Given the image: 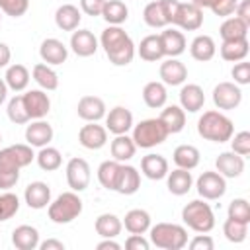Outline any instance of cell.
Returning a JSON list of instances; mask_svg holds the SVG:
<instances>
[{
    "instance_id": "60",
    "label": "cell",
    "mask_w": 250,
    "mask_h": 250,
    "mask_svg": "<svg viewBox=\"0 0 250 250\" xmlns=\"http://www.w3.org/2000/svg\"><path fill=\"white\" fill-rule=\"evenodd\" d=\"M6 96H8V86H6L4 78H0V105L6 102Z\"/></svg>"
},
{
    "instance_id": "58",
    "label": "cell",
    "mask_w": 250,
    "mask_h": 250,
    "mask_svg": "<svg viewBox=\"0 0 250 250\" xmlns=\"http://www.w3.org/2000/svg\"><path fill=\"white\" fill-rule=\"evenodd\" d=\"M10 59H12V51H10V47H8L6 43H2V41H0V68L8 66Z\"/></svg>"
},
{
    "instance_id": "29",
    "label": "cell",
    "mask_w": 250,
    "mask_h": 250,
    "mask_svg": "<svg viewBox=\"0 0 250 250\" xmlns=\"http://www.w3.org/2000/svg\"><path fill=\"white\" fill-rule=\"evenodd\" d=\"M191 184H193V178H191L189 170L176 168L172 172L168 170V174H166V186L172 195H186L191 189Z\"/></svg>"
},
{
    "instance_id": "35",
    "label": "cell",
    "mask_w": 250,
    "mask_h": 250,
    "mask_svg": "<svg viewBox=\"0 0 250 250\" xmlns=\"http://www.w3.org/2000/svg\"><path fill=\"white\" fill-rule=\"evenodd\" d=\"M127 232L131 234H145L150 229V215L145 209H131L125 213V219L121 221Z\"/></svg>"
},
{
    "instance_id": "5",
    "label": "cell",
    "mask_w": 250,
    "mask_h": 250,
    "mask_svg": "<svg viewBox=\"0 0 250 250\" xmlns=\"http://www.w3.org/2000/svg\"><path fill=\"white\" fill-rule=\"evenodd\" d=\"M82 199L78 195V191H64L61 193L55 201H51L47 205V213L49 219L57 225H68L72 223L80 213H82Z\"/></svg>"
},
{
    "instance_id": "19",
    "label": "cell",
    "mask_w": 250,
    "mask_h": 250,
    "mask_svg": "<svg viewBox=\"0 0 250 250\" xmlns=\"http://www.w3.org/2000/svg\"><path fill=\"white\" fill-rule=\"evenodd\" d=\"M215 168L223 178H238L244 172V156L227 150L215 158Z\"/></svg>"
},
{
    "instance_id": "33",
    "label": "cell",
    "mask_w": 250,
    "mask_h": 250,
    "mask_svg": "<svg viewBox=\"0 0 250 250\" xmlns=\"http://www.w3.org/2000/svg\"><path fill=\"white\" fill-rule=\"evenodd\" d=\"M29 78H31L29 70H27L23 64H20V62L10 64V66L6 68V74H4V82H6L8 90H14V92L25 90V88L29 86Z\"/></svg>"
},
{
    "instance_id": "25",
    "label": "cell",
    "mask_w": 250,
    "mask_h": 250,
    "mask_svg": "<svg viewBox=\"0 0 250 250\" xmlns=\"http://www.w3.org/2000/svg\"><path fill=\"white\" fill-rule=\"evenodd\" d=\"M80 21H82V12L74 4H62L55 12V23L62 31H74V29H78Z\"/></svg>"
},
{
    "instance_id": "62",
    "label": "cell",
    "mask_w": 250,
    "mask_h": 250,
    "mask_svg": "<svg viewBox=\"0 0 250 250\" xmlns=\"http://www.w3.org/2000/svg\"><path fill=\"white\" fill-rule=\"evenodd\" d=\"M0 21H2V12H0Z\"/></svg>"
},
{
    "instance_id": "8",
    "label": "cell",
    "mask_w": 250,
    "mask_h": 250,
    "mask_svg": "<svg viewBox=\"0 0 250 250\" xmlns=\"http://www.w3.org/2000/svg\"><path fill=\"white\" fill-rule=\"evenodd\" d=\"M178 0H156L148 2L143 10V20L148 27H166L172 23V18L176 14Z\"/></svg>"
},
{
    "instance_id": "11",
    "label": "cell",
    "mask_w": 250,
    "mask_h": 250,
    "mask_svg": "<svg viewBox=\"0 0 250 250\" xmlns=\"http://www.w3.org/2000/svg\"><path fill=\"white\" fill-rule=\"evenodd\" d=\"M172 25L184 31H195L203 25V10L191 2H178L176 14L172 18Z\"/></svg>"
},
{
    "instance_id": "26",
    "label": "cell",
    "mask_w": 250,
    "mask_h": 250,
    "mask_svg": "<svg viewBox=\"0 0 250 250\" xmlns=\"http://www.w3.org/2000/svg\"><path fill=\"white\" fill-rule=\"evenodd\" d=\"M160 35L162 41V49H164V57H180L186 51V37L180 29L176 27H166Z\"/></svg>"
},
{
    "instance_id": "49",
    "label": "cell",
    "mask_w": 250,
    "mask_h": 250,
    "mask_svg": "<svg viewBox=\"0 0 250 250\" xmlns=\"http://www.w3.org/2000/svg\"><path fill=\"white\" fill-rule=\"evenodd\" d=\"M29 10V0H0V12L12 18H20Z\"/></svg>"
},
{
    "instance_id": "3",
    "label": "cell",
    "mask_w": 250,
    "mask_h": 250,
    "mask_svg": "<svg viewBox=\"0 0 250 250\" xmlns=\"http://www.w3.org/2000/svg\"><path fill=\"white\" fill-rule=\"evenodd\" d=\"M197 133L211 143H227L234 135V123L221 111L209 109L197 119Z\"/></svg>"
},
{
    "instance_id": "43",
    "label": "cell",
    "mask_w": 250,
    "mask_h": 250,
    "mask_svg": "<svg viewBox=\"0 0 250 250\" xmlns=\"http://www.w3.org/2000/svg\"><path fill=\"white\" fill-rule=\"evenodd\" d=\"M35 160H37V164H39L41 170H45V172H55V170H59L61 164H62V154L59 152V148L47 145V146H41V148H39V152L35 154Z\"/></svg>"
},
{
    "instance_id": "21",
    "label": "cell",
    "mask_w": 250,
    "mask_h": 250,
    "mask_svg": "<svg viewBox=\"0 0 250 250\" xmlns=\"http://www.w3.org/2000/svg\"><path fill=\"white\" fill-rule=\"evenodd\" d=\"M25 141L29 146H47L53 141V127L45 119H33L25 127Z\"/></svg>"
},
{
    "instance_id": "6",
    "label": "cell",
    "mask_w": 250,
    "mask_h": 250,
    "mask_svg": "<svg viewBox=\"0 0 250 250\" xmlns=\"http://www.w3.org/2000/svg\"><path fill=\"white\" fill-rule=\"evenodd\" d=\"M182 221L195 232H209L215 227V215L205 199H193L182 209Z\"/></svg>"
},
{
    "instance_id": "44",
    "label": "cell",
    "mask_w": 250,
    "mask_h": 250,
    "mask_svg": "<svg viewBox=\"0 0 250 250\" xmlns=\"http://www.w3.org/2000/svg\"><path fill=\"white\" fill-rule=\"evenodd\" d=\"M119 168H121V162L117 160H104L100 166H98V182L102 184V188L105 189H115V182H117V176H119Z\"/></svg>"
},
{
    "instance_id": "61",
    "label": "cell",
    "mask_w": 250,
    "mask_h": 250,
    "mask_svg": "<svg viewBox=\"0 0 250 250\" xmlns=\"http://www.w3.org/2000/svg\"><path fill=\"white\" fill-rule=\"evenodd\" d=\"M189 2H191V4H195V6H199V8L203 10V8H211L217 0H189Z\"/></svg>"
},
{
    "instance_id": "12",
    "label": "cell",
    "mask_w": 250,
    "mask_h": 250,
    "mask_svg": "<svg viewBox=\"0 0 250 250\" xmlns=\"http://www.w3.org/2000/svg\"><path fill=\"white\" fill-rule=\"evenodd\" d=\"M242 102V90L234 82H219L213 88V104L219 109H234Z\"/></svg>"
},
{
    "instance_id": "24",
    "label": "cell",
    "mask_w": 250,
    "mask_h": 250,
    "mask_svg": "<svg viewBox=\"0 0 250 250\" xmlns=\"http://www.w3.org/2000/svg\"><path fill=\"white\" fill-rule=\"evenodd\" d=\"M205 104V94L199 84H184L180 90V107L189 113H197Z\"/></svg>"
},
{
    "instance_id": "10",
    "label": "cell",
    "mask_w": 250,
    "mask_h": 250,
    "mask_svg": "<svg viewBox=\"0 0 250 250\" xmlns=\"http://www.w3.org/2000/svg\"><path fill=\"white\" fill-rule=\"evenodd\" d=\"M66 184L72 191H84L88 186H90V180H92V170H90V164L80 158V156H74L66 162Z\"/></svg>"
},
{
    "instance_id": "2",
    "label": "cell",
    "mask_w": 250,
    "mask_h": 250,
    "mask_svg": "<svg viewBox=\"0 0 250 250\" xmlns=\"http://www.w3.org/2000/svg\"><path fill=\"white\" fill-rule=\"evenodd\" d=\"M100 45L105 51V57L115 66H127L135 57V43L121 25H107L102 31Z\"/></svg>"
},
{
    "instance_id": "20",
    "label": "cell",
    "mask_w": 250,
    "mask_h": 250,
    "mask_svg": "<svg viewBox=\"0 0 250 250\" xmlns=\"http://www.w3.org/2000/svg\"><path fill=\"white\" fill-rule=\"evenodd\" d=\"M141 188V174L137 172L135 166L131 164H125L121 162V168H119V176H117V182H115V189L117 193L121 195H133L137 193Z\"/></svg>"
},
{
    "instance_id": "16",
    "label": "cell",
    "mask_w": 250,
    "mask_h": 250,
    "mask_svg": "<svg viewBox=\"0 0 250 250\" xmlns=\"http://www.w3.org/2000/svg\"><path fill=\"white\" fill-rule=\"evenodd\" d=\"M158 72H160L162 84H166V86H180L188 80V68L176 57H168L164 62H160Z\"/></svg>"
},
{
    "instance_id": "38",
    "label": "cell",
    "mask_w": 250,
    "mask_h": 250,
    "mask_svg": "<svg viewBox=\"0 0 250 250\" xmlns=\"http://www.w3.org/2000/svg\"><path fill=\"white\" fill-rule=\"evenodd\" d=\"M174 164L178 168H184V170H193L199 160H201V154H199V148L193 146V145H178L174 148Z\"/></svg>"
},
{
    "instance_id": "13",
    "label": "cell",
    "mask_w": 250,
    "mask_h": 250,
    "mask_svg": "<svg viewBox=\"0 0 250 250\" xmlns=\"http://www.w3.org/2000/svg\"><path fill=\"white\" fill-rule=\"evenodd\" d=\"M78 141L88 150H100L107 143V129L104 125H98V121H88L78 131Z\"/></svg>"
},
{
    "instance_id": "45",
    "label": "cell",
    "mask_w": 250,
    "mask_h": 250,
    "mask_svg": "<svg viewBox=\"0 0 250 250\" xmlns=\"http://www.w3.org/2000/svg\"><path fill=\"white\" fill-rule=\"evenodd\" d=\"M223 234L229 242H234V244H240L246 240L248 236V223H240V221H234V219H227L225 225H223Z\"/></svg>"
},
{
    "instance_id": "34",
    "label": "cell",
    "mask_w": 250,
    "mask_h": 250,
    "mask_svg": "<svg viewBox=\"0 0 250 250\" xmlns=\"http://www.w3.org/2000/svg\"><path fill=\"white\" fill-rule=\"evenodd\" d=\"M143 100L145 104L150 107V109H160L166 105V100H168V92H166V84L158 82V80H152V82H146L145 88H143Z\"/></svg>"
},
{
    "instance_id": "54",
    "label": "cell",
    "mask_w": 250,
    "mask_h": 250,
    "mask_svg": "<svg viewBox=\"0 0 250 250\" xmlns=\"http://www.w3.org/2000/svg\"><path fill=\"white\" fill-rule=\"evenodd\" d=\"M125 248L127 250H148L150 240H146L143 234H129V238L125 240Z\"/></svg>"
},
{
    "instance_id": "53",
    "label": "cell",
    "mask_w": 250,
    "mask_h": 250,
    "mask_svg": "<svg viewBox=\"0 0 250 250\" xmlns=\"http://www.w3.org/2000/svg\"><path fill=\"white\" fill-rule=\"evenodd\" d=\"M189 248H191V250H213V248H215V242H213V238H211L209 234L199 232V234H195V236L189 240Z\"/></svg>"
},
{
    "instance_id": "57",
    "label": "cell",
    "mask_w": 250,
    "mask_h": 250,
    "mask_svg": "<svg viewBox=\"0 0 250 250\" xmlns=\"http://www.w3.org/2000/svg\"><path fill=\"white\" fill-rule=\"evenodd\" d=\"M39 248L41 250H64V244L57 238H49V240H43L39 242Z\"/></svg>"
},
{
    "instance_id": "9",
    "label": "cell",
    "mask_w": 250,
    "mask_h": 250,
    "mask_svg": "<svg viewBox=\"0 0 250 250\" xmlns=\"http://www.w3.org/2000/svg\"><path fill=\"white\" fill-rule=\"evenodd\" d=\"M195 188H197V193L205 199V201H215V199H221L227 191V178H223L217 170H207L203 172L197 182H195Z\"/></svg>"
},
{
    "instance_id": "23",
    "label": "cell",
    "mask_w": 250,
    "mask_h": 250,
    "mask_svg": "<svg viewBox=\"0 0 250 250\" xmlns=\"http://www.w3.org/2000/svg\"><path fill=\"white\" fill-rule=\"evenodd\" d=\"M23 199L29 209H45L51 203V188L45 182H31L23 191Z\"/></svg>"
},
{
    "instance_id": "47",
    "label": "cell",
    "mask_w": 250,
    "mask_h": 250,
    "mask_svg": "<svg viewBox=\"0 0 250 250\" xmlns=\"http://www.w3.org/2000/svg\"><path fill=\"white\" fill-rule=\"evenodd\" d=\"M18 211H20V197L8 189L0 193V223L12 219Z\"/></svg>"
},
{
    "instance_id": "59",
    "label": "cell",
    "mask_w": 250,
    "mask_h": 250,
    "mask_svg": "<svg viewBox=\"0 0 250 250\" xmlns=\"http://www.w3.org/2000/svg\"><path fill=\"white\" fill-rule=\"evenodd\" d=\"M96 248H98V250H121V244L115 242L113 238H104L102 242L96 244Z\"/></svg>"
},
{
    "instance_id": "42",
    "label": "cell",
    "mask_w": 250,
    "mask_h": 250,
    "mask_svg": "<svg viewBox=\"0 0 250 250\" xmlns=\"http://www.w3.org/2000/svg\"><path fill=\"white\" fill-rule=\"evenodd\" d=\"M102 18L109 25H121L129 18V8L121 0H105L104 10H102Z\"/></svg>"
},
{
    "instance_id": "18",
    "label": "cell",
    "mask_w": 250,
    "mask_h": 250,
    "mask_svg": "<svg viewBox=\"0 0 250 250\" xmlns=\"http://www.w3.org/2000/svg\"><path fill=\"white\" fill-rule=\"evenodd\" d=\"M76 113L84 121H100L105 117V102L98 96H82L76 105Z\"/></svg>"
},
{
    "instance_id": "1",
    "label": "cell",
    "mask_w": 250,
    "mask_h": 250,
    "mask_svg": "<svg viewBox=\"0 0 250 250\" xmlns=\"http://www.w3.org/2000/svg\"><path fill=\"white\" fill-rule=\"evenodd\" d=\"M33 146L27 143L0 148V189H12L20 180V170L33 162Z\"/></svg>"
},
{
    "instance_id": "14",
    "label": "cell",
    "mask_w": 250,
    "mask_h": 250,
    "mask_svg": "<svg viewBox=\"0 0 250 250\" xmlns=\"http://www.w3.org/2000/svg\"><path fill=\"white\" fill-rule=\"evenodd\" d=\"M23 96V105L27 109L29 119H43L51 109V100L45 90H27Z\"/></svg>"
},
{
    "instance_id": "39",
    "label": "cell",
    "mask_w": 250,
    "mask_h": 250,
    "mask_svg": "<svg viewBox=\"0 0 250 250\" xmlns=\"http://www.w3.org/2000/svg\"><path fill=\"white\" fill-rule=\"evenodd\" d=\"M109 150H111V156L113 160L117 162H127L135 156V150H137V145L135 141L125 133V135H115V139L111 141L109 145Z\"/></svg>"
},
{
    "instance_id": "46",
    "label": "cell",
    "mask_w": 250,
    "mask_h": 250,
    "mask_svg": "<svg viewBox=\"0 0 250 250\" xmlns=\"http://www.w3.org/2000/svg\"><path fill=\"white\" fill-rule=\"evenodd\" d=\"M6 113H8V119H10L12 123H16V125H23V123L29 121V115H27V109H25V105H23V96H21V94L14 96V98L8 102Z\"/></svg>"
},
{
    "instance_id": "50",
    "label": "cell",
    "mask_w": 250,
    "mask_h": 250,
    "mask_svg": "<svg viewBox=\"0 0 250 250\" xmlns=\"http://www.w3.org/2000/svg\"><path fill=\"white\" fill-rule=\"evenodd\" d=\"M230 146H232V152L240 156H248L250 154V133L240 131L234 137H230Z\"/></svg>"
},
{
    "instance_id": "37",
    "label": "cell",
    "mask_w": 250,
    "mask_h": 250,
    "mask_svg": "<svg viewBox=\"0 0 250 250\" xmlns=\"http://www.w3.org/2000/svg\"><path fill=\"white\" fill-rule=\"evenodd\" d=\"M31 76L33 80L39 84L41 90H47V92H53L59 88V74L53 70L51 64L47 62H37L33 68H31Z\"/></svg>"
},
{
    "instance_id": "63",
    "label": "cell",
    "mask_w": 250,
    "mask_h": 250,
    "mask_svg": "<svg viewBox=\"0 0 250 250\" xmlns=\"http://www.w3.org/2000/svg\"><path fill=\"white\" fill-rule=\"evenodd\" d=\"M0 143H2V135H0Z\"/></svg>"
},
{
    "instance_id": "56",
    "label": "cell",
    "mask_w": 250,
    "mask_h": 250,
    "mask_svg": "<svg viewBox=\"0 0 250 250\" xmlns=\"http://www.w3.org/2000/svg\"><path fill=\"white\" fill-rule=\"evenodd\" d=\"M234 16L244 20L246 23H250V0H240L236 4V10H234Z\"/></svg>"
},
{
    "instance_id": "31",
    "label": "cell",
    "mask_w": 250,
    "mask_h": 250,
    "mask_svg": "<svg viewBox=\"0 0 250 250\" xmlns=\"http://www.w3.org/2000/svg\"><path fill=\"white\" fill-rule=\"evenodd\" d=\"M158 119L164 123V127L168 129L170 135H176V133H180L186 127V111L180 105H176V104L164 105V109L160 111Z\"/></svg>"
},
{
    "instance_id": "41",
    "label": "cell",
    "mask_w": 250,
    "mask_h": 250,
    "mask_svg": "<svg viewBox=\"0 0 250 250\" xmlns=\"http://www.w3.org/2000/svg\"><path fill=\"white\" fill-rule=\"evenodd\" d=\"M248 27L250 23H246L244 20L236 18V16H229L225 18V21L221 23L219 27V33H221V39L223 41H229V39H242L248 35Z\"/></svg>"
},
{
    "instance_id": "28",
    "label": "cell",
    "mask_w": 250,
    "mask_h": 250,
    "mask_svg": "<svg viewBox=\"0 0 250 250\" xmlns=\"http://www.w3.org/2000/svg\"><path fill=\"white\" fill-rule=\"evenodd\" d=\"M141 172L148 180H162L168 174V160L162 154L148 152L146 156L141 158Z\"/></svg>"
},
{
    "instance_id": "48",
    "label": "cell",
    "mask_w": 250,
    "mask_h": 250,
    "mask_svg": "<svg viewBox=\"0 0 250 250\" xmlns=\"http://www.w3.org/2000/svg\"><path fill=\"white\" fill-rule=\"evenodd\" d=\"M229 219L240 221V223H250V203L244 197H236L229 203Z\"/></svg>"
},
{
    "instance_id": "51",
    "label": "cell",
    "mask_w": 250,
    "mask_h": 250,
    "mask_svg": "<svg viewBox=\"0 0 250 250\" xmlns=\"http://www.w3.org/2000/svg\"><path fill=\"white\" fill-rule=\"evenodd\" d=\"M230 76L234 78V84H238V86H246V84H250V62H246V61H238V62L232 66Z\"/></svg>"
},
{
    "instance_id": "27",
    "label": "cell",
    "mask_w": 250,
    "mask_h": 250,
    "mask_svg": "<svg viewBox=\"0 0 250 250\" xmlns=\"http://www.w3.org/2000/svg\"><path fill=\"white\" fill-rule=\"evenodd\" d=\"M39 230L31 225H20L12 230V244L18 250H35L39 248Z\"/></svg>"
},
{
    "instance_id": "52",
    "label": "cell",
    "mask_w": 250,
    "mask_h": 250,
    "mask_svg": "<svg viewBox=\"0 0 250 250\" xmlns=\"http://www.w3.org/2000/svg\"><path fill=\"white\" fill-rule=\"evenodd\" d=\"M236 4H238V0H217L209 10H211L215 16H219V18H229V16L234 14Z\"/></svg>"
},
{
    "instance_id": "40",
    "label": "cell",
    "mask_w": 250,
    "mask_h": 250,
    "mask_svg": "<svg viewBox=\"0 0 250 250\" xmlns=\"http://www.w3.org/2000/svg\"><path fill=\"white\" fill-rule=\"evenodd\" d=\"M94 229H96V232H98L102 238H115V236H119V232H121V229H123V223H121V219H119L117 215H113V213H102V215L96 219Z\"/></svg>"
},
{
    "instance_id": "30",
    "label": "cell",
    "mask_w": 250,
    "mask_h": 250,
    "mask_svg": "<svg viewBox=\"0 0 250 250\" xmlns=\"http://www.w3.org/2000/svg\"><path fill=\"white\" fill-rule=\"evenodd\" d=\"M137 53L143 61L146 62H156L164 57V49H162V41H160V35L156 33H150L146 37L141 39L139 47H137Z\"/></svg>"
},
{
    "instance_id": "15",
    "label": "cell",
    "mask_w": 250,
    "mask_h": 250,
    "mask_svg": "<svg viewBox=\"0 0 250 250\" xmlns=\"http://www.w3.org/2000/svg\"><path fill=\"white\" fill-rule=\"evenodd\" d=\"M105 129L113 135L129 133L133 129V113L123 105L111 107L109 113H105Z\"/></svg>"
},
{
    "instance_id": "36",
    "label": "cell",
    "mask_w": 250,
    "mask_h": 250,
    "mask_svg": "<svg viewBox=\"0 0 250 250\" xmlns=\"http://www.w3.org/2000/svg\"><path fill=\"white\" fill-rule=\"evenodd\" d=\"M221 57L229 62H238V61H244L248 51H250V45H248V39L242 37V39H229V41H223L221 43Z\"/></svg>"
},
{
    "instance_id": "32",
    "label": "cell",
    "mask_w": 250,
    "mask_h": 250,
    "mask_svg": "<svg viewBox=\"0 0 250 250\" xmlns=\"http://www.w3.org/2000/svg\"><path fill=\"white\" fill-rule=\"evenodd\" d=\"M215 53H217V45H215V39L211 35H197L189 43V55L199 62L211 61L215 57Z\"/></svg>"
},
{
    "instance_id": "55",
    "label": "cell",
    "mask_w": 250,
    "mask_h": 250,
    "mask_svg": "<svg viewBox=\"0 0 250 250\" xmlns=\"http://www.w3.org/2000/svg\"><path fill=\"white\" fill-rule=\"evenodd\" d=\"M105 0H80V10L88 16H102Z\"/></svg>"
},
{
    "instance_id": "22",
    "label": "cell",
    "mask_w": 250,
    "mask_h": 250,
    "mask_svg": "<svg viewBox=\"0 0 250 250\" xmlns=\"http://www.w3.org/2000/svg\"><path fill=\"white\" fill-rule=\"evenodd\" d=\"M70 49L78 57H92L98 51V39L90 29H74L70 35Z\"/></svg>"
},
{
    "instance_id": "4",
    "label": "cell",
    "mask_w": 250,
    "mask_h": 250,
    "mask_svg": "<svg viewBox=\"0 0 250 250\" xmlns=\"http://www.w3.org/2000/svg\"><path fill=\"white\" fill-rule=\"evenodd\" d=\"M150 244L162 250H182L188 244V230L176 223H156L148 229Z\"/></svg>"
},
{
    "instance_id": "7",
    "label": "cell",
    "mask_w": 250,
    "mask_h": 250,
    "mask_svg": "<svg viewBox=\"0 0 250 250\" xmlns=\"http://www.w3.org/2000/svg\"><path fill=\"white\" fill-rule=\"evenodd\" d=\"M168 129L164 127V123L158 117H150V119H143L141 123L133 125V135L131 139L135 141L137 148H152L162 145L168 139Z\"/></svg>"
},
{
    "instance_id": "17",
    "label": "cell",
    "mask_w": 250,
    "mask_h": 250,
    "mask_svg": "<svg viewBox=\"0 0 250 250\" xmlns=\"http://www.w3.org/2000/svg\"><path fill=\"white\" fill-rule=\"evenodd\" d=\"M39 55L43 59V62L51 64V66H57V64H62L68 57V49L66 45L61 41V39H55V37H47L41 41V47H39Z\"/></svg>"
}]
</instances>
